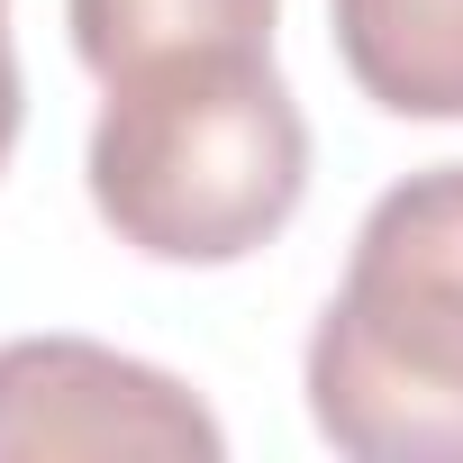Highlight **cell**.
Here are the masks:
<instances>
[{
    "label": "cell",
    "instance_id": "obj_1",
    "mask_svg": "<svg viewBox=\"0 0 463 463\" xmlns=\"http://www.w3.org/2000/svg\"><path fill=\"white\" fill-rule=\"evenodd\" d=\"M91 209L146 264H246L300 218L309 118L273 46H182L100 82Z\"/></svg>",
    "mask_w": 463,
    "mask_h": 463
},
{
    "label": "cell",
    "instance_id": "obj_2",
    "mask_svg": "<svg viewBox=\"0 0 463 463\" xmlns=\"http://www.w3.org/2000/svg\"><path fill=\"white\" fill-rule=\"evenodd\" d=\"M300 382L336 454L463 463V164H427L364 209Z\"/></svg>",
    "mask_w": 463,
    "mask_h": 463
},
{
    "label": "cell",
    "instance_id": "obj_3",
    "mask_svg": "<svg viewBox=\"0 0 463 463\" xmlns=\"http://www.w3.org/2000/svg\"><path fill=\"white\" fill-rule=\"evenodd\" d=\"M227 427L191 382L91 336L0 345V463H218Z\"/></svg>",
    "mask_w": 463,
    "mask_h": 463
},
{
    "label": "cell",
    "instance_id": "obj_4",
    "mask_svg": "<svg viewBox=\"0 0 463 463\" xmlns=\"http://www.w3.org/2000/svg\"><path fill=\"white\" fill-rule=\"evenodd\" d=\"M336 64L391 118H463V0H327Z\"/></svg>",
    "mask_w": 463,
    "mask_h": 463
},
{
    "label": "cell",
    "instance_id": "obj_5",
    "mask_svg": "<svg viewBox=\"0 0 463 463\" xmlns=\"http://www.w3.org/2000/svg\"><path fill=\"white\" fill-rule=\"evenodd\" d=\"M282 0H64L73 55L118 82L128 64L182 55V46H273Z\"/></svg>",
    "mask_w": 463,
    "mask_h": 463
},
{
    "label": "cell",
    "instance_id": "obj_6",
    "mask_svg": "<svg viewBox=\"0 0 463 463\" xmlns=\"http://www.w3.org/2000/svg\"><path fill=\"white\" fill-rule=\"evenodd\" d=\"M19 118H28V91H19V46H10V0H0V173H10Z\"/></svg>",
    "mask_w": 463,
    "mask_h": 463
}]
</instances>
